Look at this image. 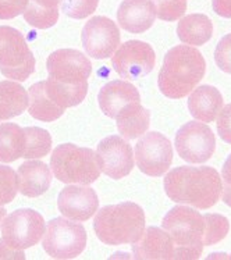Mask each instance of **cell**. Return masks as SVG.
<instances>
[{
	"label": "cell",
	"mask_w": 231,
	"mask_h": 260,
	"mask_svg": "<svg viewBox=\"0 0 231 260\" xmlns=\"http://www.w3.org/2000/svg\"><path fill=\"white\" fill-rule=\"evenodd\" d=\"M164 191L173 202L210 209L220 199L223 184L213 167H177L164 177Z\"/></svg>",
	"instance_id": "obj_1"
},
{
	"label": "cell",
	"mask_w": 231,
	"mask_h": 260,
	"mask_svg": "<svg viewBox=\"0 0 231 260\" xmlns=\"http://www.w3.org/2000/svg\"><path fill=\"white\" fill-rule=\"evenodd\" d=\"M206 63L199 50L192 46H174L164 56L157 85L164 96L181 99L191 93L202 81Z\"/></svg>",
	"instance_id": "obj_2"
},
{
	"label": "cell",
	"mask_w": 231,
	"mask_h": 260,
	"mask_svg": "<svg viewBox=\"0 0 231 260\" xmlns=\"http://www.w3.org/2000/svg\"><path fill=\"white\" fill-rule=\"evenodd\" d=\"M95 234L106 245L134 244L145 231L144 209L133 202L102 207L93 220Z\"/></svg>",
	"instance_id": "obj_3"
},
{
	"label": "cell",
	"mask_w": 231,
	"mask_h": 260,
	"mask_svg": "<svg viewBox=\"0 0 231 260\" xmlns=\"http://www.w3.org/2000/svg\"><path fill=\"white\" fill-rule=\"evenodd\" d=\"M174 244V259L196 260L204 250L205 218L196 210L187 206L173 207L163 223Z\"/></svg>",
	"instance_id": "obj_4"
},
{
	"label": "cell",
	"mask_w": 231,
	"mask_h": 260,
	"mask_svg": "<svg viewBox=\"0 0 231 260\" xmlns=\"http://www.w3.org/2000/svg\"><path fill=\"white\" fill-rule=\"evenodd\" d=\"M50 169L60 182L80 185L95 182L102 171L92 149L74 144L59 145L54 149L50 156Z\"/></svg>",
	"instance_id": "obj_5"
},
{
	"label": "cell",
	"mask_w": 231,
	"mask_h": 260,
	"mask_svg": "<svg viewBox=\"0 0 231 260\" xmlns=\"http://www.w3.org/2000/svg\"><path fill=\"white\" fill-rule=\"evenodd\" d=\"M35 71V57L21 32L13 27H0V73L6 78L22 82Z\"/></svg>",
	"instance_id": "obj_6"
},
{
	"label": "cell",
	"mask_w": 231,
	"mask_h": 260,
	"mask_svg": "<svg viewBox=\"0 0 231 260\" xmlns=\"http://www.w3.org/2000/svg\"><path fill=\"white\" fill-rule=\"evenodd\" d=\"M43 249L53 259H76L86 246V231L82 224L56 217L43 234Z\"/></svg>",
	"instance_id": "obj_7"
},
{
	"label": "cell",
	"mask_w": 231,
	"mask_h": 260,
	"mask_svg": "<svg viewBox=\"0 0 231 260\" xmlns=\"http://www.w3.org/2000/svg\"><path fill=\"white\" fill-rule=\"evenodd\" d=\"M45 230L42 214L32 209H18L3 220L2 238L11 248L24 250L38 244Z\"/></svg>",
	"instance_id": "obj_8"
},
{
	"label": "cell",
	"mask_w": 231,
	"mask_h": 260,
	"mask_svg": "<svg viewBox=\"0 0 231 260\" xmlns=\"http://www.w3.org/2000/svg\"><path fill=\"white\" fill-rule=\"evenodd\" d=\"M176 149L180 157L192 165H202L213 156L216 137L204 122H187L176 134Z\"/></svg>",
	"instance_id": "obj_9"
},
{
	"label": "cell",
	"mask_w": 231,
	"mask_h": 260,
	"mask_svg": "<svg viewBox=\"0 0 231 260\" xmlns=\"http://www.w3.org/2000/svg\"><path fill=\"white\" fill-rule=\"evenodd\" d=\"M49 78L61 84L80 86L88 84L92 73L89 58L76 49H59L50 54L46 60Z\"/></svg>",
	"instance_id": "obj_10"
},
{
	"label": "cell",
	"mask_w": 231,
	"mask_h": 260,
	"mask_svg": "<svg viewBox=\"0 0 231 260\" xmlns=\"http://www.w3.org/2000/svg\"><path fill=\"white\" fill-rule=\"evenodd\" d=\"M156 56L149 43L127 41L116 50L112 57L113 70L121 78L138 80L155 69Z\"/></svg>",
	"instance_id": "obj_11"
},
{
	"label": "cell",
	"mask_w": 231,
	"mask_h": 260,
	"mask_svg": "<svg viewBox=\"0 0 231 260\" xmlns=\"http://www.w3.org/2000/svg\"><path fill=\"white\" fill-rule=\"evenodd\" d=\"M135 160L144 174L160 177L173 163L172 142L160 133L145 134L135 145Z\"/></svg>",
	"instance_id": "obj_12"
},
{
	"label": "cell",
	"mask_w": 231,
	"mask_h": 260,
	"mask_svg": "<svg viewBox=\"0 0 231 260\" xmlns=\"http://www.w3.org/2000/svg\"><path fill=\"white\" fill-rule=\"evenodd\" d=\"M81 39L88 56L103 60L113 56L116 52L120 45V31L116 22L110 18L96 16L82 28Z\"/></svg>",
	"instance_id": "obj_13"
},
{
	"label": "cell",
	"mask_w": 231,
	"mask_h": 260,
	"mask_svg": "<svg viewBox=\"0 0 231 260\" xmlns=\"http://www.w3.org/2000/svg\"><path fill=\"white\" fill-rule=\"evenodd\" d=\"M96 157L101 170L113 180H121L134 169L133 149L118 135H110L99 142Z\"/></svg>",
	"instance_id": "obj_14"
},
{
	"label": "cell",
	"mask_w": 231,
	"mask_h": 260,
	"mask_svg": "<svg viewBox=\"0 0 231 260\" xmlns=\"http://www.w3.org/2000/svg\"><path fill=\"white\" fill-rule=\"evenodd\" d=\"M57 207L64 217L74 221H86L97 212L99 199L96 192L89 186L71 184L59 193Z\"/></svg>",
	"instance_id": "obj_15"
},
{
	"label": "cell",
	"mask_w": 231,
	"mask_h": 260,
	"mask_svg": "<svg viewBox=\"0 0 231 260\" xmlns=\"http://www.w3.org/2000/svg\"><path fill=\"white\" fill-rule=\"evenodd\" d=\"M99 107L110 118H116L117 114L125 107L141 103V96L138 89L127 81H110L102 86L97 95Z\"/></svg>",
	"instance_id": "obj_16"
},
{
	"label": "cell",
	"mask_w": 231,
	"mask_h": 260,
	"mask_svg": "<svg viewBox=\"0 0 231 260\" xmlns=\"http://www.w3.org/2000/svg\"><path fill=\"white\" fill-rule=\"evenodd\" d=\"M133 255L138 260L174 259V244L166 230L149 227L133 244Z\"/></svg>",
	"instance_id": "obj_17"
},
{
	"label": "cell",
	"mask_w": 231,
	"mask_h": 260,
	"mask_svg": "<svg viewBox=\"0 0 231 260\" xmlns=\"http://www.w3.org/2000/svg\"><path fill=\"white\" fill-rule=\"evenodd\" d=\"M156 9L152 0H123L117 10L120 27L129 34H144L153 25Z\"/></svg>",
	"instance_id": "obj_18"
},
{
	"label": "cell",
	"mask_w": 231,
	"mask_h": 260,
	"mask_svg": "<svg viewBox=\"0 0 231 260\" xmlns=\"http://www.w3.org/2000/svg\"><path fill=\"white\" fill-rule=\"evenodd\" d=\"M18 191L27 198H38L48 191L52 184L50 167L39 160H28L17 170Z\"/></svg>",
	"instance_id": "obj_19"
},
{
	"label": "cell",
	"mask_w": 231,
	"mask_h": 260,
	"mask_svg": "<svg viewBox=\"0 0 231 260\" xmlns=\"http://www.w3.org/2000/svg\"><path fill=\"white\" fill-rule=\"evenodd\" d=\"M188 109L195 120L202 122L215 121L223 109V96L215 86H199L189 95Z\"/></svg>",
	"instance_id": "obj_20"
},
{
	"label": "cell",
	"mask_w": 231,
	"mask_h": 260,
	"mask_svg": "<svg viewBox=\"0 0 231 260\" xmlns=\"http://www.w3.org/2000/svg\"><path fill=\"white\" fill-rule=\"evenodd\" d=\"M114 120L121 137L125 141H133L148 131L151 125V113L141 106V103H135L121 110Z\"/></svg>",
	"instance_id": "obj_21"
},
{
	"label": "cell",
	"mask_w": 231,
	"mask_h": 260,
	"mask_svg": "<svg viewBox=\"0 0 231 260\" xmlns=\"http://www.w3.org/2000/svg\"><path fill=\"white\" fill-rule=\"evenodd\" d=\"M29 105L25 88L17 81H0V122L21 116Z\"/></svg>",
	"instance_id": "obj_22"
},
{
	"label": "cell",
	"mask_w": 231,
	"mask_h": 260,
	"mask_svg": "<svg viewBox=\"0 0 231 260\" xmlns=\"http://www.w3.org/2000/svg\"><path fill=\"white\" fill-rule=\"evenodd\" d=\"M177 35L185 45L202 46L209 42L213 35V24L205 14H189L183 17L178 22Z\"/></svg>",
	"instance_id": "obj_23"
},
{
	"label": "cell",
	"mask_w": 231,
	"mask_h": 260,
	"mask_svg": "<svg viewBox=\"0 0 231 260\" xmlns=\"http://www.w3.org/2000/svg\"><path fill=\"white\" fill-rule=\"evenodd\" d=\"M29 96V105L28 112L29 114L39 121L52 122L63 116L64 109L57 106L45 92V81H41L38 84H34L28 92Z\"/></svg>",
	"instance_id": "obj_24"
},
{
	"label": "cell",
	"mask_w": 231,
	"mask_h": 260,
	"mask_svg": "<svg viewBox=\"0 0 231 260\" xmlns=\"http://www.w3.org/2000/svg\"><path fill=\"white\" fill-rule=\"evenodd\" d=\"M25 150L24 128L14 122H3L0 125V161L13 163L22 157Z\"/></svg>",
	"instance_id": "obj_25"
},
{
	"label": "cell",
	"mask_w": 231,
	"mask_h": 260,
	"mask_svg": "<svg viewBox=\"0 0 231 260\" xmlns=\"http://www.w3.org/2000/svg\"><path fill=\"white\" fill-rule=\"evenodd\" d=\"M45 92L52 101L61 109L78 106L86 98L88 93V84L80 86L65 85L53 78L45 81Z\"/></svg>",
	"instance_id": "obj_26"
},
{
	"label": "cell",
	"mask_w": 231,
	"mask_h": 260,
	"mask_svg": "<svg viewBox=\"0 0 231 260\" xmlns=\"http://www.w3.org/2000/svg\"><path fill=\"white\" fill-rule=\"evenodd\" d=\"M25 133V150L24 159H41L48 156L52 149V137L50 134L39 127L24 128Z\"/></svg>",
	"instance_id": "obj_27"
},
{
	"label": "cell",
	"mask_w": 231,
	"mask_h": 260,
	"mask_svg": "<svg viewBox=\"0 0 231 260\" xmlns=\"http://www.w3.org/2000/svg\"><path fill=\"white\" fill-rule=\"evenodd\" d=\"M205 234H204V245L212 246V245L220 242L221 239L226 238L230 230V223L224 216L221 214H205Z\"/></svg>",
	"instance_id": "obj_28"
},
{
	"label": "cell",
	"mask_w": 231,
	"mask_h": 260,
	"mask_svg": "<svg viewBox=\"0 0 231 260\" xmlns=\"http://www.w3.org/2000/svg\"><path fill=\"white\" fill-rule=\"evenodd\" d=\"M60 10H48L42 9L34 3H29L27 10L24 11V18L31 27L38 28V29H48L56 25L59 21Z\"/></svg>",
	"instance_id": "obj_29"
},
{
	"label": "cell",
	"mask_w": 231,
	"mask_h": 260,
	"mask_svg": "<svg viewBox=\"0 0 231 260\" xmlns=\"http://www.w3.org/2000/svg\"><path fill=\"white\" fill-rule=\"evenodd\" d=\"M18 192V178L11 167L0 165V206H5L16 199Z\"/></svg>",
	"instance_id": "obj_30"
},
{
	"label": "cell",
	"mask_w": 231,
	"mask_h": 260,
	"mask_svg": "<svg viewBox=\"0 0 231 260\" xmlns=\"http://www.w3.org/2000/svg\"><path fill=\"white\" fill-rule=\"evenodd\" d=\"M155 5L156 17L163 21H176L187 10V0H152Z\"/></svg>",
	"instance_id": "obj_31"
},
{
	"label": "cell",
	"mask_w": 231,
	"mask_h": 260,
	"mask_svg": "<svg viewBox=\"0 0 231 260\" xmlns=\"http://www.w3.org/2000/svg\"><path fill=\"white\" fill-rule=\"evenodd\" d=\"M97 5L99 0H63L60 7L67 17L74 20H82L91 16L97 9Z\"/></svg>",
	"instance_id": "obj_32"
},
{
	"label": "cell",
	"mask_w": 231,
	"mask_h": 260,
	"mask_svg": "<svg viewBox=\"0 0 231 260\" xmlns=\"http://www.w3.org/2000/svg\"><path fill=\"white\" fill-rule=\"evenodd\" d=\"M215 60L217 67L227 74H231V34L220 39L215 50Z\"/></svg>",
	"instance_id": "obj_33"
},
{
	"label": "cell",
	"mask_w": 231,
	"mask_h": 260,
	"mask_svg": "<svg viewBox=\"0 0 231 260\" xmlns=\"http://www.w3.org/2000/svg\"><path fill=\"white\" fill-rule=\"evenodd\" d=\"M29 0H0V20H11L27 10Z\"/></svg>",
	"instance_id": "obj_34"
},
{
	"label": "cell",
	"mask_w": 231,
	"mask_h": 260,
	"mask_svg": "<svg viewBox=\"0 0 231 260\" xmlns=\"http://www.w3.org/2000/svg\"><path fill=\"white\" fill-rule=\"evenodd\" d=\"M217 134L220 138L231 145V103L223 107L217 118Z\"/></svg>",
	"instance_id": "obj_35"
},
{
	"label": "cell",
	"mask_w": 231,
	"mask_h": 260,
	"mask_svg": "<svg viewBox=\"0 0 231 260\" xmlns=\"http://www.w3.org/2000/svg\"><path fill=\"white\" fill-rule=\"evenodd\" d=\"M221 178L224 181V185H223V201L226 203L227 206L231 207V153L227 157L223 166V170H221Z\"/></svg>",
	"instance_id": "obj_36"
},
{
	"label": "cell",
	"mask_w": 231,
	"mask_h": 260,
	"mask_svg": "<svg viewBox=\"0 0 231 260\" xmlns=\"http://www.w3.org/2000/svg\"><path fill=\"white\" fill-rule=\"evenodd\" d=\"M0 259H20L24 260L25 259V255L22 250H17L14 248H11L9 245L6 244L5 239L0 238Z\"/></svg>",
	"instance_id": "obj_37"
},
{
	"label": "cell",
	"mask_w": 231,
	"mask_h": 260,
	"mask_svg": "<svg viewBox=\"0 0 231 260\" xmlns=\"http://www.w3.org/2000/svg\"><path fill=\"white\" fill-rule=\"evenodd\" d=\"M213 10L217 16L231 18V0H213Z\"/></svg>",
	"instance_id": "obj_38"
},
{
	"label": "cell",
	"mask_w": 231,
	"mask_h": 260,
	"mask_svg": "<svg viewBox=\"0 0 231 260\" xmlns=\"http://www.w3.org/2000/svg\"><path fill=\"white\" fill-rule=\"evenodd\" d=\"M63 0H29V3H34L35 6H39L42 9L48 10H59V6L61 5Z\"/></svg>",
	"instance_id": "obj_39"
},
{
	"label": "cell",
	"mask_w": 231,
	"mask_h": 260,
	"mask_svg": "<svg viewBox=\"0 0 231 260\" xmlns=\"http://www.w3.org/2000/svg\"><path fill=\"white\" fill-rule=\"evenodd\" d=\"M6 213H7V210H6L5 207L0 206V227H2V224H3V220L6 218Z\"/></svg>",
	"instance_id": "obj_40"
}]
</instances>
